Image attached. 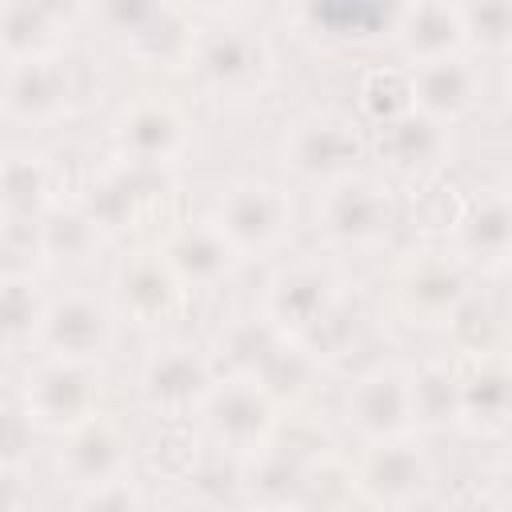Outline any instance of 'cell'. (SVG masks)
Instances as JSON below:
<instances>
[{"mask_svg": "<svg viewBox=\"0 0 512 512\" xmlns=\"http://www.w3.org/2000/svg\"><path fill=\"white\" fill-rule=\"evenodd\" d=\"M104 248H108V236L100 232V224L88 216V208L76 196L60 200L36 224V268L40 272L44 268L48 272H56V268H84Z\"/></svg>", "mask_w": 512, "mask_h": 512, "instance_id": "83f0119b", "label": "cell"}, {"mask_svg": "<svg viewBox=\"0 0 512 512\" xmlns=\"http://www.w3.org/2000/svg\"><path fill=\"white\" fill-rule=\"evenodd\" d=\"M348 456L364 512H424L444 488V468L428 436L364 444Z\"/></svg>", "mask_w": 512, "mask_h": 512, "instance_id": "4fadbf2b", "label": "cell"}, {"mask_svg": "<svg viewBox=\"0 0 512 512\" xmlns=\"http://www.w3.org/2000/svg\"><path fill=\"white\" fill-rule=\"evenodd\" d=\"M408 92L412 112L424 120L456 132L488 112V104H504V96L492 88V64H480L476 56H444L420 68H408Z\"/></svg>", "mask_w": 512, "mask_h": 512, "instance_id": "ffe728a7", "label": "cell"}, {"mask_svg": "<svg viewBox=\"0 0 512 512\" xmlns=\"http://www.w3.org/2000/svg\"><path fill=\"white\" fill-rule=\"evenodd\" d=\"M384 256L376 284L380 320L408 336H444L480 276L448 244L432 240H404Z\"/></svg>", "mask_w": 512, "mask_h": 512, "instance_id": "6da1fadb", "label": "cell"}, {"mask_svg": "<svg viewBox=\"0 0 512 512\" xmlns=\"http://www.w3.org/2000/svg\"><path fill=\"white\" fill-rule=\"evenodd\" d=\"M28 500H32L28 468L0 464V512H28Z\"/></svg>", "mask_w": 512, "mask_h": 512, "instance_id": "74e56055", "label": "cell"}, {"mask_svg": "<svg viewBox=\"0 0 512 512\" xmlns=\"http://www.w3.org/2000/svg\"><path fill=\"white\" fill-rule=\"evenodd\" d=\"M368 156V168H376L400 196H408L448 176L456 156V132L424 120L420 112H404L388 124L368 128Z\"/></svg>", "mask_w": 512, "mask_h": 512, "instance_id": "ac0fdd59", "label": "cell"}, {"mask_svg": "<svg viewBox=\"0 0 512 512\" xmlns=\"http://www.w3.org/2000/svg\"><path fill=\"white\" fill-rule=\"evenodd\" d=\"M276 160L288 180L320 188L368 164V128L356 120L348 104H308L284 120Z\"/></svg>", "mask_w": 512, "mask_h": 512, "instance_id": "ba28073f", "label": "cell"}, {"mask_svg": "<svg viewBox=\"0 0 512 512\" xmlns=\"http://www.w3.org/2000/svg\"><path fill=\"white\" fill-rule=\"evenodd\" d=\"M200 20L188 76L220 100H256L276 80V40L256 8H192Z\"/></svg>", "mask_w": 512, "mask_h": 512, "instance_id": "3957f363", "label": "cell"}, {"mask_svg": "<svg viewBox=\"0 0 512 512\" xmlns=\"http://www.w3.org/2000/svg\"><path fill=\"white\" fill-rule=\"evenodd\" d=\"M348 108L356 112V120H360L364 128H376V124H388V120L412 112L408 68H400L396 60L360 68L356 88H352V104H348Z\"/></svg>", "mask_w": 512, "mask_h": 512, "instance_id": "d6a6232c", "label": "cell"}, {"mask_svg": "<svg viewBox=\"0 0 512 512\" xmlns=\"http://www.w3.org/2000/svg\"><path fill=\"white\" fill-rule=\"evenodd\" d=\"M288 512H364L352 476V456L336 444L308 448Z\"/></svg>", "mask_w": 512, "mask_h": 512, "instance_id": "f1b7e54d", "label": "cell"}, {"mask_svg": "<svg viewBox=\"0 0 512 512\" xmlns=\"http://www.w3.org/2000/svg\"><path fill=\"white\" fill-rule=\"evenodd\" d=\"M68 512H152V496H148L144 476L128 472V476H116L108 484L72 492Z\"/></svg>", "mask_w": 512, "mask_h": 512, "instance_id": "e575fe53", "label": "cell"}, {"mask_svg": "<svg viewBox=\"0 0 512 512\" xmlns=\"http://www.w3.org/2000/svg\"><path fill=\"white\" fill-rule=\"evenodd\" d=\"M212 512H264V508H252V504L236 500V504H220V508H212Z\"/></svg>", "mask_w": 512, "mask_h": 512, "instance_id": "ab89813d", "label": "cell"}, {"mask_svg": "<svg viewBox=\"0 0 512 512\" xmlns=\"http://www.w3.org/2000/svg\"><path fill=\"white\" fill-rule=\"evenodd\" d=\"M80 16L92 20L128 64L144 72H160V76H180V72L188 76L192 44L200 32V20L188 4L108 0V4L80 8Z\"/></svg>", "mask_w": 512, "mask_h": 512, "instance_id": "8992f818", "label": "cell"}, {"mask_svg": "<svg viewBox=\"0 0 512 512\" xmlns=\"http://www.w3.org/2000/svg\"><path fill=\"white\" fill-rule=\"evenodd\" d=\"M308 224L316 236V252L324 256H384L404 232V196L364 164L312 188Z\"/></svg>", "mask_w": 512, "mask_h": 512, "instance_id": "7a4b0ae2", "label": "cell"}, {"mask_svg": "<svg viewBox=\"0 0 512 512\" xmlns=\"http://www.w3.org/2000/svg\"><path fill=\"white\" fill-rule=\"evenodd\" d=\"M48 280L28 264H0V356L28 360L40 344V324L48 312Z\"/></svg>", "mask_w": 512, "mask_h": 512, "instance_id": "4316f807", "label": "cell"}, {"mask_svg": "<svg viewBox=\"0 0 512 512\" xmlns=\"http://www.w3.org/2000/svg\"><path fill=\"white\" fill-rule=\"evenodd\" d=\"M172 176L144 172L132 164H120L116 156L100 160L88 180L76 188V200L88 208V216L100 224L108 244H152L156 232L176 216L172 204Z\"/></svg>", "mask_w": 512, "mask_h": 512, "instance_id": "52a82bcc", "label": "cell"}, {"mask_svg": "<svg viewBox=\"0 0 512 512\" xmlns=\"http://www.w3.org/2000/svg\"><path fill=\"white\" fill-rule=\"evenodd\" d=\"M284 16L332 48H376L388 40L392 8H380V4H300V8H288Z\"/></svg>", "mask_w": 512, "mask_h": 512, "instance_id": "f546056e", "label": "cell"}, {"mask_svg": "<svg viewBox=\"0 0 512 512\" xmlns=\"http://www.w3.org/2000/svg\"><path fill=\"white\" fill-rule=\"evenodd\" d=\"M52 472L72 492L108 484L116 476L140 472V440H136L132 424L120 412L100 408L92 420H84L72 432L56 436Z\"/></svg>", "mask_w": 512, "mask_h": 512, "instance_id": "d6986e66", "label": "cell"}, {"mask_svg": "<svg viewBox=\"0 0 512 512\" xmlns=\"http://www.w3.org/2000/svg\"><path fill=\"white\" fill-rule=\"evenodd\" d=\"M352 296H356V284H352L344 260L292 248L268 264V272L256 288L252 312H260L276 332L304 344Z\"/></svg>", "mask_w": 512, "mask_h": 512, "instance_id": "277c9868", "label": "cell"}, {"mask_svg": "<svg viewBox=\"0 0 512 512\" xmlns=\"http://www.w3.org/2000/svg\"><path fill=\"white\" fill-rule=\"evenodd\" d=\"M120 332L124 328H120L108 296H100L84 284H68V288H52V296H48L36 352L104 364L112 356V348L120 344Z\"/></svg>", "mask_w": 512, "mask_h": 512, "instance_id": "44dd1931", "label": "cell"}, {"mask_svg": "<svg viewBox=\"0 0 512 512\" xmlns=\"http://www.w3.org/2000/svg\"><path fill=\"white\" fill-rule=\"evenodd\" d=\"M228 244L244 256V264H272L292 252L300 232V204L292 184L272 176H232L216 188L212 208H204Z\"/></svg>", "mask_w": 512, "mask_h": 512, "instance_id": "5b68a950", "label": "cell"}, {"mask_svg": "<svg viewBox=\"0 0 512 512\" xmlns=\"http://www.w3.org/2000/svg\"><path fill=\"white\" fill-rule=\"evenodd\" d=\"M76 20H80V8H60V4H40V0H4L0 4V64L72 52Z\"/></svg>", "mask_w": 512, "mask_h": 512, "instance_id": "484cf974", "label": "cell"}, {"mask_svg": "<svg viewBox=\"0 0 512 512\" xmlns=\"http://www.w3.org/2000/svg\"><path fill=\"white\" fill-rule=\"evenodd\" d=\"M284 408L244 372H220L192 416V432L224 460L248 464L284 432Z\"/></svg>", "mask_w": 512, "mask_h": 512, "instance_id": "30bf717a", "label": "cell"}, {"mask_svg": "<svg viewBox=\"0 0 512 512\" xmlns=\"http://www.w3.org/2000/svg\"><path fill=\"white\" fill-rule=\"evenodd\" d=\"M216 376L220 368L212 360V348H204L196 336L168 332V336H152L148 348L140 352L132 372V392L152 420L192 424Z\"/></svg>", "mask_w": 512, "mask_h": 512, "instance_id": "8fae6325", "label": "cell"}, {"mask_svg": "<svg viewBox=\"0 0 512 512\" xmlns=\"http://www.w3.org/2000/svg\"><path fill=\"white\" fill-rule=\"evenodd\" d=\"M84 104V72L72 52L0 64V124L16 132L64 128Z\"/></svg>", "mask_w": 512, "mask_h": 512, "instance_id": "9a60e30c", "label": "cell"}, {"mask_svg": "<svg viewBox=\"0 0 512 512\" xmlns=\"http://www.w3.org/2000/svg\"><path fill=\"white\" fill-rule=\"evenodd\" d=\"M108 144L120 164L172 176L196 148V116L180 96L144 88L112 108Z\"/></svg>", "mask_w": 512, "mask_h": 512, "instance_id": "9c48e42d", "label": "cell"}, {"mask_svg": "<svg viewBox=\"0 0 512 512\" xmlns=\"http://www.w3.org/2000/svg\"><path fill=\"white\" fill-rule=\"evenodd\" d=\"M108 372L92 360H64L32 352L16 380V404L40 436H64L108 408Z\"/></svg>", "mask_w": 512, "mask_h": 512, "instance_id": "7c38bea8", "label": "cell"}, {"mask_svg": "<svg viewBox=\"0 0 512 512\" xmlns=\"http://www.w3.org/2000/svg\"><path fill=\"white\" fill-rule=\"evenodd\" d=\"M152 248L164 260V268L176 276V284L192 296V304L204 300V296L228 292L248 272L244 256L228 244V236L216 228V220L208 212L172 216L156 232Z\"/></svg>", "mask_w": 512, "mask_h": 512, "instance_id": "e0dca14e", "label": "cell"}, {"mask_svg": "<svg viewBox=\"0 0 512 512\" xmlns=\"http://www.w3.org/2000/svg\"><path fill=\"white\" fill-rule=\"evenodd\" d=\"M68 196L76 192L52 152L32 144L0 148V228H36Z\"/></svg>", "mask_w": 512, "mask_h": 512, "instance_id": "603a6c76", "label": "cell"}, {"mask_svg": "<svg viewBox=\"0 0 512 512\" xmlns=\"http://www.w3.org/2000/svg\"><path fill=\"white\" fill-rule=\"evenodd\" d=\"M412 408H416V432L420 436L456 432L460 380H456L452 352L412 356Z\"/></svg>", "mask_w": 512, "mask_h": 512, "instance_id": "1f68e13d", "label": "cell"}, {"mask_svg": "<svg viewBox=\"0 0 512 512\" xmlns=\"http://www.w3.org/2000/svg\"><path fill=\"white\" fill-rule=\"evenodd\" d=\"M424 512H508V496L500 480H472V484L440 488V496Z\"/></svg>", "mask_w": 512, "mask_h": 512, "instance_id": "d590c367", "label": "cell"}, {"mask_svg": "<svg viewBox=\"0 0 512 512\" xmlns=\"http://www.w3.org/2000/svg\"><path fill=\"white\" fill-rule=\"evenodd\" d=\"M504 280V276H500ZM500 280H480L472 296L452 316L444 340V352L452 356H480V352H508V308Z\"/></svg>", "mask_w": 512, "mask_h": 512, "instance_id": "4dcf8cb0", "label": "cell"}, {"mask_svg": "<svg viewBox=\"0 0 512 512\" xmlns=\"http://www.w3.org/2000/svg\"><path fill=\"white\" fill-rule=\"evenodd\" d=\"M156 512H212V508H208V504H200V500L180 496V500H172V504H164V508H156Z\"/></svg>", "mask_w": 512, "mask_h": 512, "instance_id": "f35d334b", "label": "cell"}, {"mask_svg": "<svg viewBox=\"0 0 512 512\" xmlns=\"http://www.w3.org/2000/svg\"><path fill=\"white\" fill-rule=\"evenodd\" d=\"M36 428L16 400H0V464L28 468L36 452Z\"/></svg>", "mask_w": 512, "mask_h": 512, "instance_id": "8d00e7d4", "label": "cell"}, {"mask_svg": "<svg viewBox=\"0 0 512 512\" xmlns=\"http://www.w3.org/2000/svg\"><path fill=\"white\" fill-rule=\"evenodd\" d=\"M108 304L120 328L140 336H168L180 332V320L192 308V296L176 284L152 244H128L108 268Z\"/></svg>", "mask_w": 512, "mask_h": 512, "instance_id": "2e32d148", "label": "cell"}, {"mask_svg": "<svg viewBox=\"0 0 512 512\" xmlns=\"http://www.w3.org/2000/svg\"><path fill=\"white\" fill-rule=\"evenodd\" d=\"M452 360L460 380L456 432L472 440H504L508 412H512L508 352H480V356H452Z\"/></svg>", "mask_w": 512, "mask_h": 512, "instance_id": "d4e9b609", "label": "cell"}, {"mask_svg": "<svg viewBox=\"0 0 512 512\" xmlns=\"http://www.w3.org/2000/svg\"><path fill=\"white\" fill-rule=\"evenodd\" d=\"M340 424L356 448L420 436L412 408V356L384 352L356 364L340 388Z\"/></svg>", "mask_w": 512, "mask_h": 512, "instance_id": "5bb4252c", "label": "cell"}, {"mask_svg": "<svg viewBox=\"0 0 512 512\" xmlns=\"http://www.w3.org/2000/svg\"><path fill=\"white\" fill-rule=\"evenodd\" d=\"M384 48L400 68H420L444 56H460L464 28H460V0H412L396 4L388 20Z\"/></svg>", "mask_w": 512, "mask_h": 512, "instance_id": "cb8c5ba5", "label": "cell"}, {"mask_svg": "<svg viewBox=\"0 0 512 512\" xmlns=\"http://www.w3.org/2000/svg\"><path fill=\"white\" fill-rule=\"evenodd\" d=\"M456 260H464L480 280H500L512 260V196L508 184H480L464 192V204L444 236Z\"/></svg>", "mask_w": 512, "mask_h": 512, "instance_id": "7402d4cb", "label": "cell"}, {"mask_svg": "<svg viewBox=\"0 0 512 512\" xmlns=\"http://www.w3.org/2000/svg\"><path fill=\"white\" fill-rule=\"evenodd\" d=\"M464 48L480 64L504 68L512 56V4L508 0H472L460 4Z\"/></svg>", "mask_w": 512, "mask_h": 512, "instance_id": "836d02e7", "label": "cell"}]
</instances>
